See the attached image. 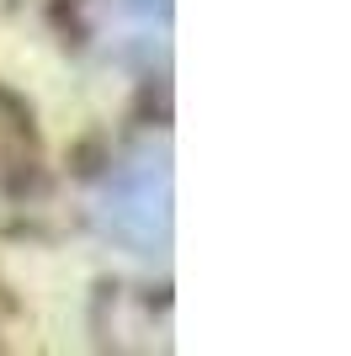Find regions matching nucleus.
I'll use <instances>...</instances> for the list:
<instances>
[{"label": "nucleus", "mask_w": 351, "mask_h": 356, "mask_svg": "<svg viewBox=\"0 0 351 356\" xmlns=\"http://www.w3.org/2000/svg\"><path fill=\"white\" fill-rule=\"evenodd\" d=\"M96 223L133 255H160L171 239V170L165 154L133 149L96 186Z\"/></svg>", "instance_id": "1"}]
</instances>
